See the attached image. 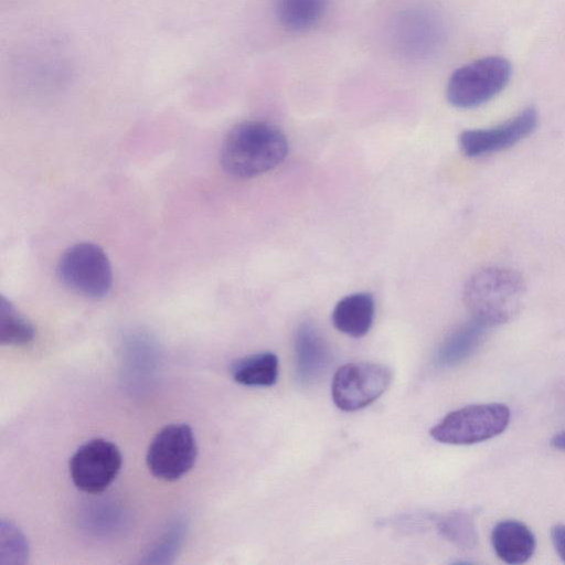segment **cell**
I'll return each mask as SVG.
<instances>
[{
	"instance_id": "10",
	"label": "cell",
	"mask_w": 565,
	"mask_h": 565,
	"mask_svg": "<svg viewBox=\"0 0 565 565\" xmlns=\"http://www.w3.org/2000/svg\"><path fill=\"white\" fill-rule=\"evenodd\" d=\"M296 374L305 385L320 380L330 364L327 342L315 326L301 323L295 334Z\"/></svg>"
},
{
	"instance_id": "4",
	"label": "cell",
	"mask_w": 565,
	"mask_h": 565,
	"mask_svg": "<svg viewBox=\"0 0 565 565\" xmlns=\"http://www.w3.org/2000/svg\"><path fill=\"white\" fill-rule=\"evenodd\" d=\"M511 65L501 56L482 57L457 68L448 79L446 96L457 108H475L508 85Z\"/></svg>"
},
{
	"instance_id": "9",
	"label": "cell",
	"mask_w": 565,
	"mask_h": 565,
	"mask_svg": "<svg viewBox=\"0 0 565 565\" xmlns=\"http://www.w3.org/2000/svg\"><path fill=\"white\" fill-rule=\"evenodd\" d=\"M539 121L534 107H527L509 120L494 127L468 129L459 136L461 152L478 158L508 149L530 136Z\"/></svg>"
},
{
	"instance_id": "7",
	"label": "cell",
	"mask_w": 565,
	"mask_h": 565,
	"mask_svg": "<svg viewBox=\"0 0 565 565\" xmlns=\"http://www.w3.org/2000/svg\"><path fill=\"white\" fill-rule=\"evenodd\" d=\"M196 454V441L190 426L172 424L163 427L152 439L146 460L156 478L174 481L193 467Z\"/></svg>"
},
{
	"instance_id": "13",
	"label": "cell",
	"mask_w": 565,
	"mask_h": 565,
	"mask_svg": "<svg viewBox=\"0 0 565 565\" xmlns=\"http://www.w3.org/2000/svg\"><path fill=\"white\" fill-rule=\"evenodd\" d=\"M490 327L471 318L451 332L439 347L435 363L452 367L469 359L484 341Z\"/></svg>"
},
{
	"instance_id": "19",
	"label": "cell",
	"mask_w": 565,
	"mask_h": 565,
	"mask_svg": "<svg viewBox=\"0 0 565 565\" xmlns=\"http://www.w3.org/2000/svg\"><path fill=\"white\" fill-rule=\"evenodd\" d=\"M551 540L557 555L565 563V524H556L551 529Z\"/></svg>"
},
{
	"instance_id": "3",
	"label": "cell",
	"mask_w": 565,
	"mask_h": 565,
	"mask_svg": "<svg viewBox=\"0 0 565 565\" xmlns=\"http://www.w3.org/2000/svg\"><path fill=\"white\" fill-rule=\"evenodd\" d=\"M510 418V409L504 404H473L447 414L429 434L443 444L473 445L502 434Z\"/></svg>"
},
{
	"instance_id": "2",
	"label": "cell",
	"mask_w": 565,
	"mask_h": 565,
	"mask_svg": "<svg viewBox=\"0 0 565 565\" xmlns=\"http://www.w3.org/2000/svg\"><path fill=\"white\" fill-rule=\"evenodd\" d=\"M525 292V281L518 271L487 266L469 277L462 299L471 318L491 328L509 322L521 311Z\"/></svg>"
},
{
	"instance_id": "20",
	"label": "cell",
	"mask_w": 565,
	"mask_h": 565,
	"mask_svg": "<svg viewBox=\"0 0 565 565\" xmlns=\"http://www.w3.org/2000/svg\"><path fill=\"white\" fill-rule=\"evenodd\" d=\"M551 445L555 449L565 451V430L553 436V438L551 439Z\"/></svg>"
},
{
	"instance_id": "1",
	"label": "cell",
	"mask_w": 565,
	"mask_h": 565,
	"mask_svg": "<svg viewBox=\"0 0 565 565\" xmlns=\"http://www.w3.org/2000/svg\"><path fill=\"white\" fill-rule=\"evenodd\" d=\"M288 153L282 131L265 121L248 120L234 126L221 149V164L231 175L249 179L279 166Z\"/></svg>"
},
{
	"instance_id": "17",
	"label": "cell",
	"mask_w": 565,
	"mask_h": 565,
	"mask_svg": "<svg viewBox=\"0 0 565 565\" xmlns=\"http://www.w3.org/2000/svg\"><path fill=\"white\" fill-rule=\"evenodd\" d=\"M439 533L454 545L471 550L477 544V531L472 515L465 510L451 511L437 521Z\"/></svg>"
},
{
	"instance_id": "14",
	"label": "cell",
	"mask_w": 565,
	"mask_h": 565,
	"mask_svg": "<svg viewBox=\"0 0 565 565\" xmlns=\"http://www.w3.org/2000/svg\"><path fill=\"white\" fill-rule=\"evenodd\" d=\"M279 361L273 352H260L236 360L231 365L235 382L245 386L268 387L277 382Z\"/></svg>"
},
{
	"instance_id": "18",
	"label": "cell",
	"mask_w": 565,
	"mask_h": 565,
	"mask_svg": "<svg viewBox=\"0 0 565 565\" xmlns=\"http://www.w3.org/2000/svg\"><path fill=\"white\" fill-rule=\"evenodd\" d=\"M6 525L2 523L1 531H3L8 536L9 540H6L4 536H1V545H8L7 551L1 552V556L4 555H14L19 557V561L21 557H24L25 554H28V547L25 545L24 537L21 535L17 529L9 524L8 530L4 527Z\"/></svg>"
},
{
	"instance_id": "15",
	"label": "cell",
	"mask_w": 565,
	"mask_h": 565,
	"mask_svg": "<svg viewBox=\"0 0 565 565\" xmlns=\"http://www.w3.org/2000/svg\"><path fill=\"white\" fill-rule=\"evenodd\" d=\"M326 8L327 0H276L275 13L282 28L299 32L317 24Z\"/></svg>"
},
{
	"instance_id": "5",
	"label": "cell",
	"mask_w": 565,
	"mask_h": 565,
	"mask_svg": "<svg viewBox=\"0 0 565 565\" xmlns=\"http://www.w3.org/2000/svg\"><path fill=\"white\" fill-rule=\"evenodd\" d=\"M57 275L71 290L88 298H104L113 286L107 255L100 246L88 242L77 243L63 253Z\"/></svg>"
},
{
	"instance_id": "11",
	"label": "cell",
	"mask_w": 565,
	"mask_h": 565,
	"mask_svg": "<svg viewBox=\"0 0 565 565\" xmlns=\"http://www.w3.org/2000/svg\"><path fill=\"white\" fill-rule=\"evenodd\" d=\"M491 544L497 556L512 565L527 562L536 548L533 532L516 520L498 522L491 532Z\"/></svg>"
},
{
	"instance_id": "6",
	"label": "cell",
	"mask_w": 565,
	"mask_h": 565,
	"mask_svg": "<svg viewBox=\"0 0 565 565\" xmlns=\"http://www.w3.org/2000/svg\"><path fill=\"white\" fill-rule=\"evenodd\" d=\"M390 367L373 362H353L342 365L333 375L331 396L344 412L362 409L376 401L392 382Z\"/></svg>"
},
{
	"instance_id": "16",
	"label": "cell",
	"mask_w": 565,
	"mask_h": 565,
	"mask_svg": "<svg viewBox=\"0 0 565 565\" xmlns=\"http://www.w3.org/2000/svg\"><path fill=\"white\" fill-rule=\"evenodd\" d=\"M33 338L34 328L32 323L2 296L0 303V343L2 345H24L30 343Z\"/></svg>"
},
{
	"instance_id": "8",
	"label": "cell",
	"mask_w": 565,
	"mask_h": 565,
	"mask_svg": "<svg viewBox=\"0 0 565 565\" xmlns=\"http://www.w3.org/2000/svg\"><path fill=\"white\" fill-rule=\"evenodd\" d=\"M122 465L118 447L109 440L96 438L82 445L70 460L73 483L86 493H100L117 477Z\"/></svg>"
},
{
	"instance_id": "12",
	"label": "cell",
	"mask_w": 565,
	"mask_h": 565,
	"mask_svg": "<svg viewBox=\"0 0 565 565\" xmlns=\"http://www.w3.org/2000/svg\"><path fill=\"white\" fill-rule=\"evenodd\" d=\"M374 299L369 292H355L340 299L332 311L334 328L352 338L365 335L374 320Z\"/></svg>"
}]
</instances>
